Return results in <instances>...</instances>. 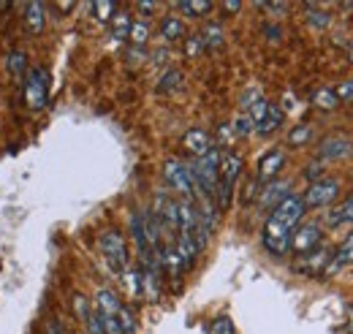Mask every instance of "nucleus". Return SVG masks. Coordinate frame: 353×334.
<instances>
[{"label":"nucleus","instance_id":"f257e3e1","mask_svg":"<svg viewBox=\"0 0 353 334\" xmlns=\"http://www.w3.org/2000/svg\"><path fill=\"white\" fill-rule=\"evenodd\" d=\"M217 169H220V152H217V147H212L207 155L196 158V163L191 166L193 185L207 199H215V191H217Z\"/></svg>","mask_w":353,"mask_h":334},{"label":"nucleus","instance_id":"f03ea898","mask_svg":"<svg viewBox=\"0 0 353 334\" xmlns=\"http://www.w3.org/2000/svg\"><path fill=\"white\" fill-rule=\"evenodd\" d=\"M242 166H245V160H242L239 155H234V152H228L226 158H220V169H217V191H215L220 209H226V206L231 204L234 185H236V180H239V174H242Z\"/></svg>","mask_w":353,"mask_h":334},{"label":"nucleus","instance_id":"7ed1b4c3","mask_svg":"<svg viewBox=\"0 0 353 334\" xmlns=\"http://www.w3.org/2000/svg\"><path fill=\"white\" fill-rule=\"evenodd\" d=\"M25 101L30 109H44L49 101V73L44 68H33L27 71V82H25Z\"/></svg>","mask_w":353,"mask_h":334},{"label":"nucleus","instance_id":"20e7f679","mask_svg":"<svg viewBox=\"0 0 353 334\" xmlns=\"http://www.w3.org/2000/svg\"><path fill=\"white\" fill-rule=\"evenodd\" d=\"M163 177H166V182H169L177 193H182L185 199H193V196H196V185H193L191 166H185L182 160H177V158L166 160V166H163Z\"/></svg>","mask_w":353,"mask_h":334},{"label":"nucleus","instance_id":"39448f33","mask_svg":"<svg viewBox=\"0 0 353 334\" xmlns=\"http://www.w3.org/2000/svg\"><path fill=\"white\" fill-rule=\"evenodd\" d=\"M98 245H101V253H104V259L109 261V267L114 269V272H125V267H128V250H125L123 234H117V231H104Z\"/></svg>","mask_w":353,"mask_h":334},{"label":"nucleus","instance_id":"423d86ee","mask_svg":"<svg viewBox=\"0 0 353 334\" xmlns=\"http://www.w3.org/2000/svg\"><path fill=\"white\" fill-rule=\"evenodd\" d=\"M304 201L299 199V196H285V199L272 209V220H278L280 226H285L288 231H293L296 226H299V220L304 217Z\"/></svg>","mask_w":353,"mask_h":334},{"label":"nucleus","instance_id":"0eeeda50","mask_svg":"<svg viewBox=\"0 0 353 334\" xmlns=\"http://www.w3.org/2000/svg\"><path fill=\"white\" fill-rule=\"evenodd\" d=\"M337 196H340L337 180H318V182H310L302 201H304V206H329Z\"/></svg>","mask_w":353,"mask_h":334},{"label":"nucleus","instance_id":"6e6552de","mask_svg":"<svg viewBox=\"0 0 353 334\" xmlns=\"http://www.w3.org/2000/svg\"><path fill=\"white\" fill-rule=\"evenodd\" d=\"M291 234L293 231H288L285 226H280L278 220H267V226H264V248L272 253V256H285L288 253V248H291Z\"/></svg>","mask_w":353,"mask_h":334},{"label":"nucleus","instance_id":"1a4fd4ad","mask_svg":"<svg viewBox=\"0 0 353 334\" xmlns=\"http://www.w3.org/2000/svg\"><path fill=\"white\" fill-rule=\"evenodd\" d=\"M321 245V228L315 226V223H307V226H302V228H296L293 234H291V248L296 250V253H302V256H307L310 250H315Z\"/></svg>","mask_w":353,"mask_h":334},{"label":"nucleus","instance_id":"9d476101","mask_svg":"<svg viewBox=\"0 0 353 334\" xmlns=\"http://www.w3.org/2000/svg\"><path fill=\"white\" fill-rule=\"evenodd\" d=\"M351 147L353 144L345 139V136H329V139L321 141L318 158H321V160H340V158L351 155Z\"/></svg>","mask_w":353,"mask_h":334},{"label":"nucleus","instance_id":"9b49d317","mask_svg":"<svg viewBox=\"0 0 353 334\" xmlns=\"http://www.w3.org/2000/svg\"><path fill=\"white\" fill-rule=\"evenodd\" d=\"M182 144H185V150H188L191 155H196V158L207 155L212 150L210 134H207L204 128H191V131L185 134V139H182Z\"/></svg>","mask_w":353,"mask_h":334},{"label":"nucleus","instance_id":"f8f14e48","mask_svg":"<svg viewBox=\"0 0 353 334\" xmlns=\"http://www.w3.org/2000/svg\"><path fill=\"white\" fill-rule=\"evenodd\" d=\"M120 307H123V305H120V299H117L114 291L101 288V291L95 294V313H98V315H104V318H117Z\"/></svg>","mask_w":353,"mask_h":334},{"label":"nucleus","instance_id":"ddd939ff","mask_svg":"<svg viewBox=\"0 0 353 334\" xmlns=\"http://www.w3.org/2000/svg\"><path fill=\"white\" fill-rule=\"evenodd\" d=\"M282 163H285V155H282V150H269L261 160H258V180L261 182H267V180H272L278 171L282 169Z\"/></svg>","mask_w":353,"mask_h":334},{"label":"nucleus","instance_id":"4468645a","mask_svg":"<svg viewBox=\"0 0 353 334\" xmlns=\"http://www.w3.org/2000/svg\"><path fill=\"white\" fill-rule=\"evenodd\" d=\"M25 25L30 33L44 30V3H27L25 5Z\"/></svg>","mask_w":353,"mask_h":334},{"label":"nucleus","instance_id":"2eb2a0df","mask_svg":"<svg viewBox=\"0 0 353 334\" xmlns=\"http://www.w3.org/2000/svg\"><path fill=\"white\" fill-rule=\"evenodd\" d=\"M282 117H285V112H282L278 104H269V109H267V117L261 120V126L256 128L261 136H269L272 131H278L282 123Z\"/></svg>","mask_w":353,"mask_h":334},{"label":"nucleus","instance_id":"dca6fc26","mask_svg":"<svg viewBox=\"0 0 353 334\" xmlns=\"http://www.w3.org/2000/svg\"><path fill=\"white\" fill-rule=\"evenodd\" d=\"M182 36H185V22L180 16H166L160 22V38L163 41H177Z\"/></svg>","mask_w":353,"mask_h":334},{"label":"nucleus","instance_id":"f3484780","mask_svg":"<svg viewBox=\"0 0 353 334\" xmlns=\"http://www.w3.org/2000/svg\"><path fill=\"white\" fill-rule=\"evenodd\" d=\"M131 25H134L131 14H125V11H114V16H112V36H114L117 41H125V38H128V33H131Z\"/></svg>","mask_w":353,"mask_h":334},{"label":"nucleus","instance_id":"a211bd4d","mask_svg":"<svg viewBox=\"0 0 353 334\" xmlns=\"http://www.w3.org/2000/svg\"><path fill=\"white\" fill-rule=\"evenodd\" d=\"M353 264V234L345 237V242L340 245V250H337V256L332 259V264H329V272H337V269L348 267Z\"/></svg>","mask_w":353,"mask_h":334},{"label":"nucleus","instance_id":"6ab92c4d","mask_svg":"<svg viewBox=\"0 0 353 334\" xmlns=\"http://www.w3.org/2000/svg\"><path fill=\"white\" fill-rule=\"evenodd\" d=\"M329 223L332 226H343V223H353V196L343 201L340 206H334L332 212H329Z\"/></svg>","mask_w":353,"mask_h":334},{"label":"nucleus","instance_id":"aec40b11","mask_svg":"<svg viewBox=\"0 0 353 334\" xmlns=\"http://www.w3.org/2000/svg\"><path fill=\"white\" fill-rule=\"evenodd\" d=\"M313 104L318 106V109H337L340 106V101H337V95H334V90H329V87H321L315 95H313Z\"/></svg>","mask_w":353,"mask_h":334},{"label":"nucleus","instance_id":"412c9836","mask_svg":"<svg viewBox=\"0 0 353 334\" xmlns=\"http://www.w3.org/2000/svg\"><path fill=\"white\" fill-rule=\"evenodd\" d=\"M202 41H204V47H210V49H217V47H223V27H220L217 22H210V25L204 27V36H202Z\"/></svg>","mask_w":353,"mask_h":334},{"label":"nucleus","instance_id":"4be33fe9","mask_svg":"<svg viewBox=\"0 0 353 334\" xmlns=\"http://www.w3.org/2000/svg\"><path fill=\"white\" fill-rule=\"evenodd\" d=\"M188 16H204V14H210L212 3L207 0H182V3H177Z\"/></svg>","mask_w":353,"mask_h":334},{"label":"nucleus","instance_id":"5701e85b","mask_svg":"<svg viewBox=\"0 0 353 334\" xmlns=\"http://www.w3.org/2000/svg\"><path fill=\"white\" fill-rule=\"evenodd\" d=\"M128 38H131V44H136V47H144V44H147V38H149V25H147L144 19H136V22L131 25V33H128Z\"/></svg>","mask_w":353,"mask_h":334},{"label":"nucleus","instance_id":"b1692460","mask_svg":"<svg viewBox=\"0 0 353 334\" xmlns=\"http://www.w3.org/2000/svg\"><path fill=\"white\" fill-rule=\"evenodd\" d=\"M310 136H313V126L302 123V126H296V128L288 134V144H291V147H302V144L310 141Z\"/></svg>","mask_w":353,"mask_h":334},{"label":"nucleus","instance_id":"393cba45","mask_svg":"<svg viewBox=\"0 0 353 334\" xmlns=\"http://www.w3.org/2000/svg\"><path fill=\"white\" fill-rule=\"evenodd\" d=\"M5 66H8V71H11L14 76H22V73L27 71V55H25V52H11V55L5 58Z\"/></svg>","mask_w":353,"mask_h":334},{"label":"nucleus","instance_id":"a878e982","mask_svg":"<svg viewBox=\"0 0 353 334\" xmlns=\"http://www.w3.org/2000/svg\"><path fill=\"white\" fill-rule=\"evenodd\" d=\"M114 3H109V0H101V3H93V14H95V19L98 22H109L112 16H114Z\"/></svg>","mask_w":353,"mask_h":334},{"label":"nucleus","instance_id":"bb28decb","mask_svg":"<svg viewBox=\"0 0 353 334\" xmlns=\"http://www.w3.org/2000/svg\"><path fill=\"white\" fill-rule=\"evenodd\" d=\"M180 84H182V73L180 71H166L163 79H160V84H158V90L160 93H169V90H177Z\"/></svg>","mask_w":353,"mask_h":334},{"label":"nucleus","instance_id":"cd10ccee","mask_svg":"<svg viewBox=\"0 0 353 334\" xmlns=\"http://www.w3.org/2000/svg\"><path fill=\"white\" fill-rule=\"evenodd\" d=\"M285 196H288V185H285V182H280V185H269L261 201H264V204H272V201H278V204H280ZM278 204H275V206H278Z\"/></svg>","mask_w":353,"mask_h":334},{"label":"nucleus","instance_id":"c85d7f7f","mask_svg":"<svg viewBox=\"0 0 353 334\" xmlns=\"http://www.w3.org/2000/svg\"><path fill=\"white\" fill-rule=\"evenodd\" d=\"M267 109H269V101H264V98H258L253 106H250V112H247V117L256 123V128L261 126V120L267 117Z\"/></svg>","mask_w":353,"mask_h":334},{"label":"nucleus","instance_id":"c756f323","mask_svg":"<svg viewBox=\"0 0 353 334\" xmlns=\"http://www.w3.org/2000/svg\"><path fill=\"white\" fill-rule=\"evenodd\" d=\"M117 324H120L123 334H134V332H136V321H134V315H131L125 307H120V313H117Z\"/></svg>","mask_w":353,"mask_h":334},{"label":"nucleus","instance_id":"7c9ffc66","mask_svg":"<svg viewBox=\"0 0 353 334\" xmlns=\"http://www.w3.org/2000/svg\"><path fill=\"white\" fill-rule=\"evenodd\" d=\"M329 261V253L326 250H310L307 253V272H315V269L321 267V264H326Z\"/></svg>","mask_w":353,"mask_h":334},{"label":"nucleus","instance_id":"2f4dec72","mask_svg":"<svg viewBox=\"0 0 353 334\" xmlns=\"http://www.w3.org/2000/svg\"><path fill=\"white\" fill-rule=\"evenodd\" d=\"M231 131H234L236 136H250L253 131H256V123H253L247 115H242V117L234 123V128H231Z\"/></svg>","mask_w":353,"mask_h":334},{"label":"nucleus","instance_id":"473e14b6","mask_svg":"<svg viewBox=\"0 0 353 334\" xmlns=\"http://www.w3.org/2000/svg\"><path fill=\"white\" fill-rule=\"evenodd\" d=\"M210 332L212 334H236V332H234V321H231L228 315H220V318L212 324Z\"/></svg>","mask_w":353,"mask_h":334},{"label":"nucleus","instance_id":"72a5a7b5","mask_svg":"<svg viewBox=\"0 0 353 334\" xmlns=\"http://www.w3.org/2000/svg\"><path fill=\"white\" fill-rule=\"evenodd\" d=\"M202 49H204L202 36H191V38L185 41V55H188V58H199V55H202Z\"/></svg>","mask_w":353,"mask_h":334},{"label":"nucleus","instance_id":"f704fd0d","mask_svg":"<svg viewBox=\"0 0 353 334\" xmlns=\"http://www.w3.org/2000/svg\"><path fill=\"white\" fill-rule=\"evenodd\" d=\"M334 95H337V101H353V79L351 82H343V84L334 90Z\"/></svg>","mask_w":353,"mask_h":334},{"label":"nucleus","instance_id":"c9c22d12","mask_svg":"<svg viewBox=\"0 0 353 334\" xmlns=\"http://www.w3.org/2000/svg\"><path fill=\"white\" fill-rule=\"evenodd\" d=\"M310 25H313V27H326V25H329V14L310 11Z\"/></svg>","mask_w":353,"mask_h":334},{"label":"nucleus","instance_id":"e433bc0d","mask_svg":"<svg viewBox=\"0 0 353 334\" xmlns=\"http://www.w3.org/2000/svg\"><path fill=\"white\" fill-rule=\"evenodd\" d=\"M73 307H76V313L87 321V315H90V310H87V302H84V296H73Z\"/></svg>","mask_w":353,"mask_h":334},{"label":"nucleus","instance_id":"4c0bfd02","mask_svg":"<svg viewBox=\"0 0 353 334\" xmlns=\"http://www.w3.org/2000/svg\"><path fill=\"white\" fill-rule=\"evenodd\" d=\"M321 174H324V166H321V163H313V166L307 169V180H313V182H318V180H324Z\"/></svg>","mask_w":353,"mask_h":334},{"label":"nucleus","instance_id":"58836bf2","mask_svg":"<svg viewBox=\"0 0 353 334\" xmlns=\"http://www.w3.org/2000/svg\"><path fill=\"white\" fill-rule=\"evenodd\" d=\"M223 8L234 14V11H239V8H242V3H236V0H228V3H223Z\"/></svg>","mask_w":353,"mask_h":334},{"label":"nucleus","instance_id":"ea45409f","mask_svg":"<svg viewBox=\"0 0 353 334\" xmlns=\"http://www.w3.org/2000/svg\"><path fill=\"white\" fill-rule=\"evenodd\" d=\"M136 5H139V11H152V8H155V3H147V0H141Z\"/></svg>","mask_w":353,"mask_h":334},{"label":"nucleus","instance_id":"a19ab883","mask_svg":"<svg viewBox=\"0 0 353 334\" xmlns=\"http://www.w3.org/2000/svg\"><path fill=\"white\" fill-rule=\"evenodd\" d=\"M351 63H353V47H351Z\"/></svg>","mask_w":353,"mask_h":334}]
</instances>
